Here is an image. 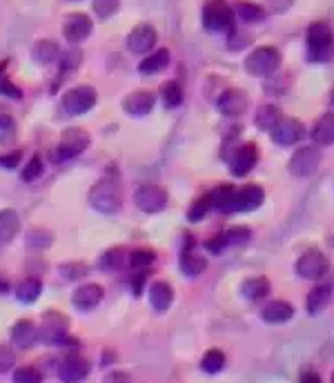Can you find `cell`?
Instances as JSON below:
<instances>
[{
  "instance_id": "6da1fadb",
  "label": "cell",
  "mask_w": 334,
  "mask_h": 383,
  "mask_svg": "<svg viewBox=\"0 0 334 383\" xmlns=\"http://www.w3.org/2000/svg\"><path fill=\"white\" fill-rule=\"evenodd\" d=\"M308 56L314 63H328L334 56V31L328 22L317 20L308 27Z\"/></svg>"
},
{
  "instance_id": "7a4b0ae2",
  "label": "cell",
  "mask_w": 334,
  "mask_h": 383,
  "mask_svg": "<svg viewBox=\"0 0 334 383\" xmlns=\"http://www.w3.org/2000/svg\"><path fill=\"white\" fill-rule=\"evenodd\" d=\"M89 203L91 208L103 212V214H114L119 212L123 205V189H121V181L116 176H105L91 187L89 194Z\"/></svg>"
},
{
  "instance_id": "3957f363",
  "label": "cell",
  "mask_w": 334,
  "mask_h": 383,
  "mask_svg": "<svg viewBox=\"0 0 334 383\" xmlns=\"http://www.w3.org/2000/svg\"><path fill=\"white\" fill-rule=\"evenodd\" d=\"M234 18L236 14L225 0H207L203 7V27L212 33H232Z\"/></svg>"
},
{
  "instance_id": "277c9868",
  "label": "cell",
  "mask_w": 334,
  "mask_h": 383,
  "mask_svg": "<svg viewBox=\"0 0 334 383\" xmlns=\"http://www.w3.org/2000/svg\"><path fill=\"white\" fill-rule=\"evenodd\" d=\"M281 65V54L276 47H257L252 52L248 58H245V72L252 76H272Z\"/></svg>"
},
{
  "instance_id": "5b68a950",
  "label": "cell",
  "mask_w": 334,
  "mask_h": 383,
  "mask_svg": "<svg viewBox=\"0 0 334 383\" xmlns=\"http://www.w3.org/2000/svg\"><path fill=\"white\" fill-rule=\"evenodd\" d=\"M63 109L67 111L69 116H80L89 111L91 107L96 105V89L89 87V85H78L72 87L69 92H65L63 96Z\"/></svg>"
},
{
  "instance_id": "8992f818",
  "label": "cell",
  "mask_w": 334,
  "mask_h": 383,
  "mask_svg": "<svg viewBox=\"0 0 334 383\" xmlns=\"http://www.w3.org/2000/svg\"><path fill=\"white\" fill-rule=\"evenodd\" d=\"M321 165V152L314 145H308V148H301L298 152H294V156L287 163V170H290L294 176H310L319 170Z\"/></svg>"
},
{
  "instance_id": "52a82bcc",
  "label": "cell",
  "mask_w": 334,
  "mask_h": 383,
  "mask_svg": "<svg viewBox=\"0 0 334 383\" xmlns=\"http://www.w3.org/2000/svg\"><path fill=\"white\" fill-rule=\"evenodd\" d=\"M67 325H69V321L65 319V314L50 312V314H45L38 336L45 343L59 345V343H63L67 339Z\"/></svg>"
},
{
  "instance_id": "ba28073f",
  "label": "cell",
  "mask_w": 334,
  "mask_h": 383,
  "mask_svg": "<svg viewBox=\"0 0 334 383\" xmlns=\"http://www.w3.org/2000/svg\"><path fill=\"white\" fill-rule=\"evenodd\" d=\"M87 145H89L87 132L72 127L61 136V143H59V150H56V154H59V159L67 161V159H74V156H78L80 152H85Z\"/></svg>"
},
{
  "instance_id": "9c48e42d",
  "label": "cell",
  "mask_w": 334,
  "mask_h": 383,
  "mask_svg": "<svg viewBox=\"0 0 334 383\" xmlns=\"http://www.w3.org/2000/svg\"><path fill=\"white\" fill-rule=\"evenodd\" d=\"M270 134H272V141L276 145H283V148H287V145H294L298 139L303 136V125H301V120H296V118L281 116L279 120L274 123V127L270 130Z\"/></svg>"
},
{
  "instance_id": "30bf717a",
  "label": "cell",
  "mask_w": 334,
  "mask_h": 383,
  "mask_svg": "<svg viewBox=\"0 0 334 383\" xmlns=\"http://www.w3.org/2000/svg\"><path fill=\"white\" fill-rule=\"evenodd\" d=\"M328 272V258L319 250H308L298 256L296 261V274L303 279H321Z\"/></svg>"
},
{
  "instance_id": "8fae6325",
  "label": "cell",
  "mask_w": 334,
  "mask_h": 383,
  "mask_svg": "<svg viewBox=\"0 0 334 383\" xmlns=\"http://www.w3.org/2000/svg\"><path fill=\"white\" fill-rule=\"evenodd\" d=\"M136 205L147 214L160 212L167 205V192L158 185H141L136 189Z\"/></svg>"
},
{
  "instance_id": "7c38bea8",
  "label": "cell",
  "mask_w": 334,
  "mask_h": 383,
  "mask_svg": "<svg viewBox=\"0 0 334 383\" xmlns=\"http://www.w3.org/2000/svg\"><path fill=\"white\" fill-rule=\"evenodd\" d=\"M257 159H259L257 148L252 143H245L227 156V163H229V170H232L234 176H245L252 167L257 165Z\"/></svg>"
},
{
  "instance_id": "4fadbf2b",
  "label": "cell",
  "mask_w": 334,
  "mask_h": 383,
  "mask_svg": "<svg viewBox=\"0 0 334 383\" xmlns=\"http://www.w3.org/2000/svg\"><path fill=\"white\" fill-rule=\"evenodd\" d=\"M156 38H158L156 29L147 25V22H141V25H136L128 33V49L134 54H147L149 49H154Z\"/></svg>"
},
{
  "instance_id": "5bb4252c",
  "label": "cell",
  "mask_w": 334,
  "mask_h": 383,
  "mask_svg": "<svg viewBox=\"0 0 334 383\" xmlns=\"http://www.w3.org/2000/svg\"><path fill=\"white\" fill-rule=\"evenodd\" d=\"M89 375V361L80 354H69L65 357L59 366V377L65 383H80Z\"/></svg>"
},
{
  "instance_id": "9a60e30c",
  "label": "cell",
  "mask_w": 334,
  "mask_h": 383,
  "mask_svg": "<svg viewBox=\"0 0 334 383\" xmlns=\"http://www.w3.org/2000/svg\"><path fill=\"white\" fill-rule=\"evenodd\" d=\"M218 109H221L223 116H241L248 109V94L241 92V89H227L218 98Z\"/></svg>"
},
{
  "instance_id": "2e32d148",
  "label": "cell",
  "mask_w": 334,
  "mask_h": 383,
  "mask_svg": "<svg viewBox=\"0 0 334 383\" xmlns=\"http://www.w3.org/2000/svg\"><path fill=\"white\" fill-rule=\"evenodd\" d=\"M91 27H94V22H91L89 16L85 14H72L67 20H65V38L69 42H83L89 33H91Z\"/></svg>"
},
{
  "instance_id": "e0dca14e",
  "label": "cell",
  "mask_w": 334,
  "mask_h": 383,
  "mask_svg": "<svg viewBox=\"0 0 334 383\" xmlns=\"http://www.w3.org/2000/svg\"><path fill=\"white\" fill-rule=\"evenodd\" d=\"M103 297H105V292H103V288L100 286H96V283H87V286H80L76 292H74V297H72V301H74V306L78 308V310H94L98 303L103 301Z\"/></svg>"
},
{
  "instance_id": "ac0fdd59",
  "label": "cell",
  "mask_w": 334,
  "mask_h": 383,
  "mask_svg": "<svg viewBox=\"0 0 334 383\" xmlns=\"http://www.w3.org/2000/svg\"><path fill=\"white\" fill-rule=\"evenodd\" d=\"M332 292H334V279H328L324 283H319L312 292L308 295V301H305V308L310 314H317L324 308H328V303L332 299Z\"/></svg>"
},
{
  "instance_id": "d6986e66",
  "label": "cell",
  "mask_w": 334,
  "mask_h": 383,
  "mask_svg": "<svg viewBox=\"0 0 334 383\" xmlns=\"http://www.w3.org/2000/svg\"><path fill=\"white\" fill-rule=\"evenodd\" d=\"M123 109L128 111L130 116H145L154 109V94L149 92H134L130 96H125L123 100Z\"/></svg>"
},
{
  "instance_id": "ffe728a7",
  "label": "cell",
  "mask_w": 334,
  "mask_h": 383,
  "mask_svg": "<svg viewBox=\"0 0 334 383\" xmlns=\"http://www.w3.org/2000/svg\"><path fill=\"white\" fill-rule=\"evenodd\" d=\"M266 194H263V187L259 185H245L243 189H236V212H252L257 210Z\"/></svg>"
},
{
  "instance_id": "44dd1931",
  "label": "cell",
  "mask_w": 334,
  "mask_h": 383,
  "mask_svg": "<svg viewBox=\"0 0 334 383\" xmlns=\"http://www.w3.org/2000/svg\"><path fill=\"white\" fill-rule=\"evenodd\" d=\"M210 203H212V210L218 212H236V187L232 185H221L216 187L214 192H210Z\"/></svg>"
},
{
  "instance_id": "7402d4cb",
  "label": "cell",
  "mask_w": 334,
  "mask_h": 383,
  "mask_svg": "<svg viewBox=\"0 0 334 383\" xmlns=\"http://www.w3.org/2000/svg\"><path fill=\"white\" fill-rule=\"evenodd\" d=\"M263 321L268 323H285L294 317V308L287 301H270L261 312Z\"/></svg>"
},
{
  "instance_id": "603a6c76",
  "label": "cell",
  "mask_w": 334,
  "mask_h": 383,
  "mask_svg": "<svg viewBox=\"0 0 334 383\" xmlns=\"http://www.w3.org/2000/svg\"><path fill=\"white\" fill-rule=\"evenodd\" d=\"M11 339L18 347H31L33 343L38 341V330L36 325H33L29 319H22L14 325V330H11Z\"/></svg>"
},
{
  "instance_id": "cb8c5ba5",
  "label": "cell",
  "mask_w": 334,
  "mask_h": 383,
  "mask_svg": "<svg viewBox=\"0 0 334 383\" xmlns=\"http://www.w3.org/2000/svg\"><path fill=\"white\" fill-rule=\"evenodd\" d=\"M149 301H152L154 310L165 312L172 306V301H174V290H172V286L165 283V281H156V283L149 288Z\"/></svg>"
},
{
  "instance_id": "d4e9b609",
  "label": "cell",
  "mask_w": 334,
  "mask_h": 383,
  "mask_svg": "<svg viewBox=\"0 0 334 383\" xmlns=\"http://www.w3.org/2000/svg\"><path fill=\"white\" fill-rule=\"evenodd\" d=\"M169 65V52L167 49H156L154 54H149L147 58H143V63L138 65V72L145 76H154L158 72H163Z\"/></svg>"
},
{
  "instance_id": "484cf974",
  "label": "cell",
  "mask_w": 334,
  "mask_h": 383,
  "mask_svg": "<svg viewBox=\"0 0 334 383\" xmlns=\"http://www.w3.org/2000/svg\"><path fill=\"white\" fill-rule=\"evenodd\" d=\"M31 56H33V61H36L38 65H50L54 61H59V56H61V49H59V45H56L54 40H38L36 45L31 47Z\"/></svg>"
},
{
  "instance_id": "4316f807",
  "label": "cell",
  "mask_w": 334,
  "mask_h": 383,
  "mask_svg": "<svg viewBox=\"0 0 334 383\" xmlns=\"http://www.w3.org/2000/svg\"><path fill=\"white\" fill-rule=\"evenodd\" d=\"M20 230L18 214L14 210H0V243H9Z\"/></svg>"
},
{
  "instance_id": "83f0119b",
  "label": "cell",
  "mask_w": 334,
  "mask_h": 383,
  "mask_svg": "<svg viewBox=\"0 0 334 383\" xmlns=\"http://www.w3.org/2000/svg\"><path fill=\"white\" fill-rule=\"evenodd\" d=\"M312 139L317 145H332L334 143V114H324L312 130Z\"/></svg>"
},
{
  "instance_id": "f1b7e54d",
  "label": "cell",
  "mask_w": 334,
  "mask_h": 383,
  "mask_svg": "<svg viewBox=\"0 0 334 383\" xmlns=\"http://www.w3.org/2000/svg\"><path fill=\"white\" fill-rule=\"evenodd\" d=\"M270 292V281L266 276H257V279H248L243 283V295L250 301H261L266 299Z\"/></svg>"
},
{
  "instance_id": "f546056e",
  "label": "cell",
  "mask_w": 334,
  "mask_h": 383,
  "mask_svg": "<svg viewBox=\"0 0 334 383\" xmlns=\"http://www.w3.org/2000/svg\"><path fill=\"white\" fill-rule=\"evenodd\" d=\"M181 269H183V274H188V276H199L205 269V258L194 254L192 247H188L181 256Z\"/></svg>"
},
{
  "instance_id": "4dcf8cb0",
  "label": "cell",
  "mask_w": 334,
  "mask_h": 383,
  "mask_svg": "<svg viewBox=\"0 0 334 383\" xmlns=\"http://www.w3.org/2000/svg\"><path fill=\"white\" fill-rule=\"evenodd\" d=\"M43 292V283L38 279H25L22 283L18 286L16 290V297L22 301V303H33L38 299V295Z\"/></svg>"
},
{
  "instance_id": "1f68e13d",
  "label": "cell",
  "mask_w": 334,
  "mask_h": 383,
  "mask_svg": "<svg viewBox=\"0 0 334 383\" xmlns=\"http://www.w3.org/2000/svg\"><path fill=\"white\" fill-rule=\"evenodd\" d=\"M223 366H225V354L221 350H216V347L207 350L205 357L201 359V368L205 370V373H210V375L221 373Z\"/></svg>"
},
{
  "instance_id": "d6a6232c",
  "label": "cell",
  "mask_w": 334,
  "mask_h": 383,
  "mask_svg": "<svg viewBox=\"0 0 334 383\" xmlns=\"http://www.w3.org/2000/svg\"><path fill=\"white\" fill-rule=\"evenodd\" d=\"M236 14H238L241 20H245V22H259V20L266 18V9H263L261 5L241 0V3L236 5Z\"/></svg>"
},
{
  "instance_id": "836d02e7",
  "label": "cell",
  "mask_w": 334,
  "mask_h": 383,
  "mask_svg": "<svg viewBox=\"0 0 334 383\" xmlns=\"http://www.w3.org/2000/svg\"><path fill=\"white\" fill-rule=\"evenodd\" d=\"M281 118V111H279V107H274V105H263V107H259V111H257V125H259V130H272L274 127V123Z\"/></svg>"
},
{
  "instance_id": "e575fe53",
  "label": "cell",
  "mask_w": 334,
  "mask_h": 383,
  "mask_svg": "<svg viewBox=\"0 0 334 383\" xmlns=\"http://www.w3.org/2000/svg\"><path fill=\"white\" fill-rule=\"evenodd\" d=\"M160 96H163V103L165 107H179L183 103V89L176 81H169L160 87Z\"/></svg>"
},
{
  "instance_id": "d590c367",
  "label": "cell",
  "mask_w": 334,
  "mask_h": 383,
  "mask_svg": "<svg viewBox=\"0 0 334 383\" xmlns=\"http://www.w3.org/2000/svg\"><path fill=\"white\" fill-rule=\"evenodd\" d=\"M119 5H121V0H94L91 7H94V14L100 20H107L119 11Z\"/></svg>"
},
{
  "instance_id": "8d00e7d4",
  "label": "cell",
  "mask_w": 334,
  "mask_h": 383,
  "mask_svg": "<svg viewBox=\"0 0 334 383\" xmlns=\"http://www.w3.org/2000/svg\"><path fill=\"white\" fill-rule=\"evenodd\" d=\"M223 236H225L227 245H245L252 239V232L248 228H232V230H227Z\"/></svg>"
},
{
  "instance_id": "74e56055",
  "label": "cell",
  "mask_w": 334,
  "mask_h": 383,
  "mask_svg": "<svg viewBox=\"0 0 334 383\" xmlns=\"http://www.w3.org/2000/svg\"><path fill=\"white\" fill-rule=\"evenodd\" d=\"M212 210V203H210V194H205V196H201L194 205L190 208V214H188V219L190 221H201L207 212Z\"/></svg>"
},
{
  "instance_id": "f35d334b",
  "label": "cell",
  "mask_w": 334,
  "mask_h": 383,
  "mask_svg": "<svg viewBox=\"0 0 334 383\" xmlns=\"http://www.w3.org/2000/svg\"><path fill=\"white\" fill-rule=\"evenodd\" d=\"M40 174H43V161H40V156H31V161L25 165V170H22L20 178H22V181L31 183V181H36Z\"/></svg>"
},
{
  "instance_id": "ab89813d",
  "label": "cell",
  "mask_w": 334,
  "mask_h": 383,
  "mask_svg": "<svg viewBox=\"0 0 334 383\" xmlns=\"http://www.w3.org/2000/svg\"><path fill=\"white\" fill-rule=\"evenodd\" d=\"M156 261V254L152 250H134L130 254V265L132 267H147Z\"/></svg>"
},
{
  "instance_id": "60d3db41",
  "label": "cell",
  "mask_w": 334,
  "mask_h": 383,
  "mask_svg": "<svg viewBox=\"0 0 334 383\" xmlns=\"http://www.w3.org/2000/svg\"><path fill=\"white\" fill-rule=\"evenodd\" d=\"M83 63V54H80V49H72V52H65L61 56V67L63 72H72L76 70V67Z\"/></svg>"
},
{
  "instance_id": "b9f144b4",
  "label": "cell",
  "mask_w": 334,
  "mask_h": 383,
  "mask_svg": "<svg viewBox=\"0 0 334 383\" xmlns=\"http://www.w3.org/2000/svg\"><path fill=\"white\" fill-rule=\"evenodd\" d=\"M123 256L125 252L121 250V247H114V250H109L105 256H103V267L105 269H116L123 265Z\"/></svg>"
},
{
  "instance_id": "7bdbcfd3",
  "label": "cell",
  "mask_w": 334,
  "mask_h": 383,
  "mask_svg": "<svg viewBox=\"0 0 334 383\" xmlns=\"http://www.w3.org/2000/svg\"><path fill=\"white\" fill-rule=\"evenodd\" d=\"M14 383H40V375L33 368H18L14 373Z\"/></svg>"
},
{
  "instance_id": "ee69618b",
  "label": "cell",
  "mask_w": 334,
  "mask_h": 383,
  "mask_svg": "<svg viewBox=\"0 0 334 383\" xmlns=\"http://www.w3.org/2000/svg\"><path fill=\"white\" fill-rule=\"evenodd\" d=\"M14 364H16V354L11 352L7 345H0V375L14 368Z\"/></svg>"
},
{
  "instance_id": "f6af8a7d",
  "label": "cell",
  "mask_w": 334,
  "mask_h": 383,
  "mask_svg": "<svg viewBox=\"0 0 334 383\" xmlns=\"http://www.w3.org/2000/svg\"><path fill=\"white\" fill-rule=\"evenodd\" d=\"M50 243H52V234H50V232H40V230H36V232L29 234V245H31V247H47Z\"/></svg>"
},
{
  "instance_id": "bcb514c9",
  "label": "cell",
  "mask_w": 334,
  "mask_h": 383,
  "mask_svg": "<svg viewBox=\"0 0 334 383\" xmlns=\"http://www.w3.org/2000/svg\"><path fill=\"white\" fill-rule=\"evenodd\" d=\"M292 5L294 0H268V11L270 14H285Z\"/></svg>"
},
{
  "instance_id": "7dc6e473",
  "label": "cell",
  "mask_w": 334,
  "mask_h": 383,
  "mask_svg": "<svg viewBox=\"0 0 334 383\" xmlns=\"http://www.w3.org/2000/svg\"><path fill=\"white\" fill-rule=\"evenodd\" d=\"M0 94L3 96H9V98H20L22 94H20V89L18 87H14V83H9V81H3V78H0Z\"/></svg>"
},
{
  "instance_id": "c3c4849f",
  "label": "cell",
  "mask_w": 334,
  "mask_h": 383,
  "mask_svg": "<svg viewBox=\"0 0 334 383\" xmlns=\"http://www.w3.org/2000/svg\"><path fill=\"white\" fill-rule=\"evenodd\" d=\"M225 247H227V243H225V236H223V234H218V236H214V239L207 241V250L214 252V254H218L221 250H225Z\"/></svg>"
},
{
  "instance_id": "681fc988",
  "label": "cell",
  "mask_w": 334,
  "mask_h": 383,
  "mask_svg": "<svg viewBox=\"0 0 334 383\" xmlns=\"http://www.w3.org/2000/svg\"><path fill=\"white\" fill-rule=\"evenodd\" d=\"M11 134L14 132V120H11L9 116H0V141H7L5 134Z\"/></svg>"
},
{
  "instance_id": "f907efd6",
  "label": "cell",
  "mask_w": 334,
  "mask_h": 383,
  "mask_svg": "<svg viewBox=\"0 0 334 383\" xmlns=\"http://www.w3.org/2000/svg\"><path fill=\"white\" fill-rule=\"evenodd\" d=\"M18 161H20V152L7 154V156H0V165H5V167H14V165H18Z\"/></svg>"
},
{
  "instance_id": "816d5d0a",
  "label": "cell",
  "mask_w": 334,
  "mask_h": 383,
  "mask_svg": "<svg viewBox=\"0 0 334 383\" xmlns=\"http://www.w3.org/2000/svg\"><path fill=\"white\" fill-rule=\"evenodd\" d=\"M105 383H130L128 375H123V373H112L105 377Z\"/></svg>"
},
{
  "instance_id": "f5cc1de1",
  "label": "cell",
  "mask_w": 334,
  "mask_h": 383,
  "mask_svg": "<svg viewBox=\"0 0 334 383\" xmlns=\"http://www.w3.org/2000/svg\"><path fill=\"white\" fill-rule=\"evenodd\" d=\"M145 272H141L138 276H134V281H132V286H134V295H141V290H143V286H145Z\"/></svg>"
},
{
  "instance_id": "db71d44e",
  "label": "cell",
  "mask_w": 334,
  "mask_h": 383,
  "mask_svg": "<svg viewBox=\"0 0 334 383\" xmlns=\"http://www.w3.org/2000/svg\"><path fill=\"white\" fill-rule=\"evenodd\" d=\"M63 272H65L67 276H83V274H87V267H72V269L65 267Z\"/></svg>"
},
{
  "instance_id": "11a10c76",
  "label": "cell",
  "mask_w": 334,
  "mask_h": 383,
  "mask_svg": "<svg viewBox=\"0 0 334 383\" xmlns=\"http://www.w3.org/2000/svg\"><path fill=\"white\" fill-rule=\"evenodd\" d=\"M301 383H321L317 373H303L301 375Z\"/></svg>"
},
{
  "instance_id": "9f6ffc18",
  "label": "cell",
  "mask_w": 334,
  "mask_h": 383,
  "mask_svg": "<svg viewBox=\"0 0 334 383\" xmlns=\"http://www.w3.org/2000/svg\"><path fill=\"white\" fill-rule=\"evenodd\" d=\"M3 72H5V65H0V76H3Z\"/></svg>"
},
{
  "instance_id": "6f0895ef",
  "label": "cell",
  "mask_w": 334,
  "mask_h": 383,
  "mask_svg": "<svg viewBox=\"0 0 334 383\" xmlns=\"http://www.w3.org/2000/svg\"><path fill=\"white\" fill-rule=\"evenodd\" d=\"M332 100H334V92H332Z\"/></svg>"
},
{
  "instance_id": "680465c9",
  "label": "cell",
  "mask_w": 334,
  "mask_h": 383,
  "mask_svg": "<svg viewBox=\"0 0 334 383\" xmlns=\"http://www.w3.org/2000/svg\"><path fill=\"white\" fill-rule=\"evenodd\" d=\"M332 383H334V377H332Z\"/></svg>"
}]
</instances>
